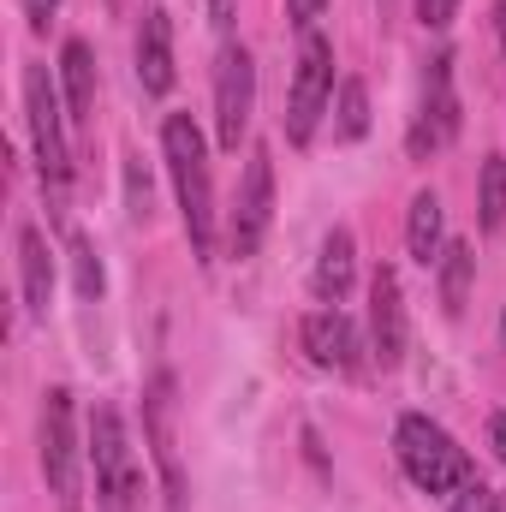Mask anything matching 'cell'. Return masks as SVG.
<instances>
[{
	"label": "cell",
	"mask_w": 506,
	"mask_h": 512,
	"mask_svg": "<svg viewBox=\"0 0 506 512\" xmlns=\"http://www.w3.org/2000/svg\"><path fill=\"white\" fill-rule=\"evenodd\" d=\"M286 6H292V24L316 30V18H322V6H328V0H286Z\"/></svg>",
	"instance_id": "cell-26"
},
{
	"label": "cell",
	"mask_w": 506,
	"mask_h": 512,
	"mask_svg": "<svg viewBox=\"0 0 506 512\" xmlns=\"http://www.w3.org/2000/svg\"><path fill=\"white\" fill-rule=\"evenodd\" d=\"M453 12H459V0H417V18H423L429 30H447Z\"/></svg>",
	"instance_id": "cell-24"
},
{
	"label": "cell",
	"mask_w": 506,
	"mask_h": 512,
	"mask_svg": "<svg viewBox=\"0 0 506 512\" xmlns=\"http://www.w3.org/2000/svg\"><path fill=\"white\" fill-rule=\"evenodd\" d=\"M453 131H459V96H453V60L441 54V60H429L423 108H417V120H411V155H417V161L441 155V149L453 143Z\"/></svg>",
	"instance_id": "cell-11"
},
{
	"label": "cell",
	"mask_w": 506,
	"mask_h": 512,
	"mask_svg": "<svg viewBox=\"0 0 506 512\" xmlns=\"http://www.w3.org/2000/svg\"><path fill=\"white\" fill-rule=\"evenodd\" d=\"M251 108H256V66L239 42H227L221 72H215V137H221V149L239 155V143L251 131Z\"/></svg>",
	"instance_id": "cell-8"
},
{
	"label": "cell",
	"mask_w": 506,
	"mask_h": 512,
	"mask_svg": "<svg viewBox=\"0 0 506 512\" xmlns=\"http://www.w3.org/2000/svg\"><path fill=\"white\" fill-rule=\"evenodd\" d=\"M18 286H24V310L30 316H48V298H54V262H48V239L42 227L18 221Z\"/></svg>",
	"instance_id": "cell-14"
},
{
	"label": "cell",
	"mask_w": 506,
	"mask_h": 512,
	"mask_svg": "<svg viewBox=\"0 0 506 512\" xmlns=\"http://www.w3.org/2000/svg\"><path fill=\"white\" fill-rule=\"evenodd\" d=\"M173 376H149L143 387V435H149V453H155V471H161V489H167V512H185V465H179V441H173Z\"/></svg>",
	"instance_id": "cell-7"
},
{
	"label": "cell",
	"mask_w": 506,
	"mask_h": 512,
	"mask_svg": "<svg viewBox=\"0 0 506 512\" xmlns=\"http://www.w3.org/2000/svg\"><path fill=\"white\" fill-rule=\"evenodd\" d=\"M298 340H304V352H310L316 370H340V376H358L364 370V334H358V322L340 304L310 310L304 328H298Z\"/></svg>",
	"instance_id": "cell-10"
},
{
	"label": "cell",
	"mask_w": 506,
	"mask_h": 512,
	"mask_svg": "<svg viewBox=\"0 0 506 512\" xmlns=\"http://www.w3.org/2000/svg\"><path fill=\"white\" fill-rule=\"evenodd\" d=\"M489 447H495V459L506 465V411H495V417H489Z\"/></svg>",
	"instance_id": "cell-27"
},
{
	"label": "cell",
	"mask_w": 506,
	"mask_h": 512,
	"mask_svg": "<svg viewBox=\"0 0 506 512\" xmlns=\"http://www.w3.org/2000/svg\"><path fill=\"white\" fill-rule=\"evenodd\" d=\"M447 501H453L447 512H501V495H495L489 483H477V477H471V483H459Z\"/></svg>",
	"instance_id": "cell-22"
},
{
	"label": "cell",
	"mask_w": 506,
	"mask_h": 512,
	"mask_svg": "<svg viewBox=\"0 0 506 512\" xmlns=\"http://www.w3.org/2000/svg\"><path fill=\"white\" fill-rule=\"evenodd\" d=\"M501 512H506V501H501Z\"/></svg>",
	"instance_id": "cell-30"
},
{
	"label": "cell",
	"mask_w": 506,
	"mask_h": 512,
	"mask_svg": "<svg viewBox=\"0 0 506 512\" xmlns=\"http://www.w3.org/2000/svg\"><path fill=\"white\" fill-rule=\"evenodd\" d=\"M60 12V0H24V18H30V30H48V18Z\"/></svg>",
	"instance_id": "cell-25"
},
{
	"label": "cell",
	"mask_w": 506,
	"mask_h": 512,
	"mask_svg": "<svg viewBox=\"0 0 506 512\" xmlns=\"http://www.w3.org/2000/svg\"><path fill=\"white\" fill-rule=\"evenodd\" d=\"M268 221H274V155L256 143L251 161H245V179H239L233 221H227V245H233V256H256L262 251Z\"/></svg>",
	"instance_id": "cell-6"
},
{
	"label": "cell",
	"mask_w": 506,
	"mask_h": 512,
	"mask_svg": "<svg viewBox=\"0 0 506 512\" xmlns=\"http://www.w3.org/2000/svg\"><path fill=\"white\" fill-rule=\"evenodd\" d=\"M126 191H131V215H149V179L137 173V155H126Z\"/></svg>",
	"instance_id": "cell-23"
},
{
	"label": "cell",
	"mask_w": 506,
	"mask_h": 512,
	"mask_svg": "<svg viewBox=\"0 0 506 512\" xmlns=\"http://www.w3.org/2000/svg\"><path fill=\"white\" fill-rule=\"evenodd\" d=\"M42 477L72 507L78 501V435H72V393L48 387L42 399Z\"/></svg>",
	"instance_id": "cell-9"
},
{
	"label": "cell",
	"mask_w": 506,
	"mask_h": 512,
	"mask_svg": "<svg viewBox=\"0 0 506 512\" xmlns=\"http://www.w3.org/2000/svg\"><path fill=\"white\" fill-rule=\"evenodd\" d=\"M501 346H506V316H501Z\"/></svg>",
	"instance_id": "cell-29"
},
{
	"label": "cell",
	"mask_w": 506,
	"mask_h": 512,
	"mask_svg": "<svg viewBox=\"0 0 506 512\" xmlns=\"http://www.w3.org/2000/svg\"><path fill=\"white\" fill-rule=\"evenodd\" d=\"M393 447H399L405 477H411L423 495H453L459 483H471V477H477V471H471V453H465V447L435 423V417H423V411L399 417Z\"/></svg>",
	"instance_id": "cell-2"
},
{
	"label": "cell",
	"mask_w": 506,
	"mask_h": 512,
	"mask_svg": "<svg viewBox=\"0 0 506 512\" xmlns=\"http://www.w3.org/2000/svg\"><path fill=\"white\" fill-rule=\"evenodd\" d=\"M352 274H358V245H352V233H346V227H334V233L322 239V256H316L310 286H316V298H322V304H340V298L352 292Z\"/></svg>",
	"instance_id": "cell-15"
},
{
	"label": "cell",
	"mask_w": 506,
	"mask_h": 512,
	"mask_svg": "<svg viewBox=\"0 0 506 512\" xmlns=\"http://www.w3.org/2000/svg\"><path fill=\"white\" fill-rule=\"evenodd\" d=\"M471 280H477V251L459 239V245L441 251V310H447V316H465V304H471Z\"/></svg>",
	"instance_id": "cell-18"
},
{
	"label": "cell",
	"mask_w": 506,
	"mask_h": 512,
	"mask_svg": "<svg viewBox=\"0 0 506 512\" xmlns=\"http://www.w3.org/2000/svg\"><path fill=\"white\" fill-rule=\"evenodd\" d=\"M137 84L149 96H167L173 90V24L167 12H143V30H137Z\"/></svg>",
	"instance_id": "cell-13"
},
{
	"label": "cell",
	"mask_w": 506,
	"mask_h": 512,
	"mask_svg": "<svg viewBox=\"0 0 506 512\" xmlns=\"http://www.w3.org/2000/svg\"><path fill=\"white\" fill-rule=\"evenodd\" d=\"M477 227L501 233L506 227V155H489L477 173Z\"/></svg>",
	"instance_id": "cell-19"
},
{
	"label": "cell",
	"mask_w": 506,
	"mask_h": 512,
	"mask_svg": "<svg viewBox=\"0 0 506 512\" xmlns=\"http://www.w3.org/2000/svg\"><path fill=\"white\" fill-rule=\"evenodd\" d=\"M72 268H78V298H102L108 274H102V256L90 239H72Z\"/></svg>",
	"instance_id": "cell-21"
},
{
	"label": "cell",
	"mask_w": 506,
	"mask_h": 512,
	"mask_svg": "<svg viewBox=\"0 0 506 512\" xmlns=\"http://www.w3.org/2000/svg\"><path fill=\"white\" fill-rule=\"evenodd\" d=\"M24 114H30V143H36L42 191H48V197H54V209H60V203H66V185H72V155H66L60 96H54L48 66H24Z\"/></svg>",
	"instance_id": "cell-4"
},
{
	"label": "cell",
	"mask_w": 506,
	"mask_h": 512,
	"mask_svg": "<svg viewBox=\"0 0 506 512\" xmlns=\"http://www.w3.org/2000/svg\"><path fill=\"white\" fill-rule=\"evenodd\" d=\"M495 30H501V54H506V0H495Z\"/></svg>",
	"instance_id": "cell-28"
},
{
	"label": "cell",
	"mask_w": 506,
	"mask_h": 512,
	"mask_svg": "<svg viewBox=\"0 0 506 512\" xmlns=\"http://www.w3.org/2000/svg\"><path fill=\"white\" fill-rule=\"evenodd\" d=\"M370 131V90L364 78H340V114H334V137L340 143H358Z\"/></svg>",
	"instance_id": "cell-20"
},
{
	"label": "cell",
	"mask_w": 506,
	"mask_h": 512,
	"mask_svg": "<svg viewBox=\"0 0 506 512\" xmlns=\"http://www.w3.org/2000/svg\"><path fill=\"white\" fill-rule=\"evenodd\" d=\"M161 155L179 191V215H185V239L197 262H215V185H209V143L191 114H167L161 126Z\"/></svg>",
	"instance_id": "cell-1"
},
{
	"label": "cell",
	"mask_w": 506,
	"mask_h": 512,
	"mask_svg": "<svg viewBox=\"0 0 506 512\" xmlns=\"http://www.w3.org/2000/svg\"><path fill=\"white\" fill-rule=\"evenodd\" d=\"M441 233H447L441 197H435V191H417V197H411V215H405V245H411V256H417L423 268L441 262Z\"/></svg>",
	"instance_id": "cell-16"
},
{
	"label": "cell",
	"mask_w": 506,
	"mask_h": 512,
	"mask_svg": "<svg viewBox=\"0 0 506 512\" xmlns=\"http://www.w3.org/2000/svg\"><path fill=\"white\" fill-rule=\"evenodd\" d=\"M90 465H96V507L137 512V501H143V471L131 459L126 417L114 405H96L90 411Z\"/></svg>",
	"instance_id": "cell-3"
},
{
	"label": "cell",
	"mask_w": 506,
	"mask_h": 512,
	"mask_svg": "<svg viewBox=\"0 0 506 512\" xmlns=\"http://www.w3.org/2000/svg\"><path fill=\"white\" fill-rule=\"evenodd\" d=\"M370 358L381 370H399L405 358V292L393 268H376L370 280Z\"/></svg>",
	"instance_id": "cell-12"
},
{
	"label": "cell",
	"mask_w": 506,
	"mask_h": 512,
	"mask_svg": "<svg viewBox=\"0 0 506 512\" xmlns=\"http://www.w3.org/2000/svg\"><path fill=\"white\" fill-rule=\"evenodd\" d=\"M60 84H66V108L72 120H90L96 114V60H90V42H66L60 48Z\"/></svg>",
	"instance_id": "cell-17"
},
{
	"label": "cell",
	"mask_w": 506,
	"mask_h": 512,
	"mask_svg": "<svg viewBox=\"0 0 506 512\" xmlns=\"http://www.w3.org/2000/svg\"><path fill=\"white\" fill-rule=\"evenodd\" d=\"M334 102V42L322 30H304L298 42V72H292V96H286V143H310L316 120Z\"/></svg>",
	"instance_id": "cell-5"
}]
</instances>
